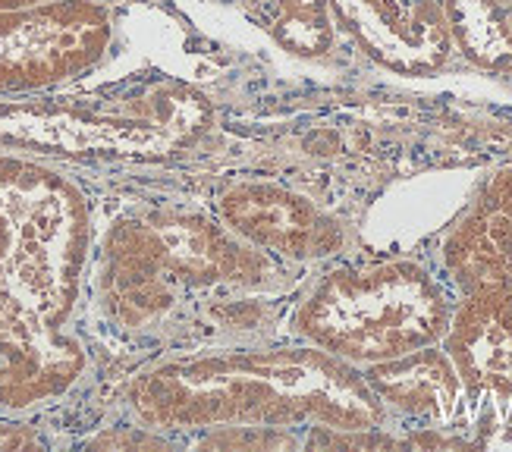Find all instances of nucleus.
Segmentation results:
<instances>
[{"label": "nucleus", "mask_w": 512, "mask_h": 452, "mask_svg": "<svg viewBox=\"0 0 512 452\" xmlns=\"http://www.w3.org/2000/svg\"><path fill=\"white\" fill-rule=\"evenodd\" d=\"M337 29L399 76H431L453 54L440 0H274L267 32L283 51L321 57Z\"/></svg>", "instance_id": "39448f33"}, {"label": "nucleus", "mask_w": 512, "mask_h": 452, "mask_svg": "<svg viewBox=\"0 0 512 452\" xmlns=\"http://www.w3.org/2000/svg\"><path fill=\"white\" fill-rule=\"evenodd\" d=\"M217 211L220 223L242 242L286 261L330 258L346 242L343 226L324 214L315 201L293 189L258 183V179L230 186L220 195Z\"/></svg>", "instance_id": "0eeeda50"}, {"label": "nucleus", "mask_w": 512, "mask_h": 452, "mask_svg": "<svg viewBox=\"0 0 512 452\" xmlns=\"http://www.w3.org/2000/svg\"><path fill=\"white\" fill-rule=\"evenodd\" d=\"M38 446V440L19 424H0V449H26Z\"/></svg>", "instance_id": "4468645a"}, {"label": "nucleus", "mask_w": 512, "mask_h": 452, "mask_svg": "<svg viewBox=\"0 0 512 452\" xmlns=\"http://www.w3.org/2000/svg\"><path fill=\"white\" fill-rule=\"evenodd\" d=\"M443 267L462 296L512 283V167L487 179L478 201L443 242Z\"/></svg>", "instance_id": "9d476101"}, {"label": "nucleus", "mask_w": 512, "mask_h": 452, "mask_svg": "<svg viewBox=\"0 0 512 452\" xmlns=\"http://www.w3.org/2000/svg\"><path fill=\"white\" fill-rule=\"evenodd\" d=\"M362 374L387 409L409 418L450 421L465 393L453 358L447 349H437V343L390 361H374Z\"/></svg>", "instance_id": "9b49d317"}, {"label": "nucleus", "mask_w": 512, "mask_h": 452, "mask_svg": "<svg viewBox=\"0 0 512 452\" xmlns=\"http://www.w3.org/2000/svg\"><path fill=\"white\" fill-rule=\"evenodd\" d=\"M129 405L148 431L164 434L233 424L381 431L387 421L365 374L318 346L164 361L129 383Z\"/></svg>", "instance_id": "f03ea898"}, {"label": "nucleus", "mask_w": 512, "mask_h": 452, "mask_svg": "<svg viewBox=\"0 0 512 452\" xmlns=\"http://www.w3.org/2000/svg\"><path fill=\"white\" fill-rule=\"evenodd\" d=\"M453 305L418 261L337 267L296 308V333L355 368L409 355L443 339Z\"/></svg>", "instance_id": "20e7f679"}, {"label": "nucleus", "mask_w": 512, "mask_h": 452, "mask_svg": "<svg viewBox=\"0 0 512 452\" xmlns=\"http://www.w3.org/2000/svg\"><path fill=\"white\" fill-rule=\"evenodd\" d=\"M443 349L453 358L465 396H512V283L469 292L453 311L443 333Z\"/></svg>", "instance_id": "1a4fd4ad"}, {"label": "nucleus", "mask_w": 512, "mask_h": 452, "mask_svg": "<svg viewBox=\"0 0 512 452\" xmlns=\"http://www.w3.org/2000/svg\"><path fill=\"white\" fill-rule=\"evenodd\" d=\"M286 427H255V424H233V427H214V434L202 440L211 449H283L296 446V440L283 434Z\"/></svg>", "instance_id": "ddd939ff"}, {"label": "nucleus", "mask_w": 512, "mask_h": 452, "mask_svg": "<svg viewBox=\"0 0 512 452\" xmlns=\"http://www.w3.org/2000/svg\"><path fill=\"white\" fill-rule=\"evenodd\" d=\"M92 245L88 201L57 170L0 154V405L63 396L85 368L66 330Z\"/></svg>", "instance_id": "f257e3e1"}, {"label": "nucleus", "mask_w": 512, "mask_h": 452, "mask_svg": "<svg viewBox=\"0 0 512 452\" xmlns=\"http://www.w3.org/2000/svg\"><path fill=\"white\" fill-rule=\"evenodd\" d=\"M274 261L202 214H145L117 223L104 242L107 302L126 327L173 305L176 289L264 286Z\"/></svg>", "instance_id": "7ed1b4c3"}, {"label": "nucleus", "mask_w": 512, "mask_h": 452, "mask_svg": "<svg viewBox=\"0 0 512 452\" xmlns=\"http://www.w3.org/2000/svg\"><path fill=\"white\" fill-rule=\"evenodd\" d=\"M44 0H0V10H19V7H35Z\"/></svg>", "instance_id": "2eb2a0df"}, {"label": "nucleus", "mask_w": 512, "mask_h": 452, "mask_svg": "<svg viewBox=\"0 0 512 452\" xmlns=\"http://www.w3.org/2000/svg\"><path fill=\"white\" fill-rule=\"evenodd\" d=\"M500 4H503V7H506L509 13H512V0H500Z\"/></svg>", "instance_id": "dca6fc26"}, {"label": "nucleus", "mask_w": 512, "mask_h": 452, "mask_svg": "<svg viewBox=\"0 0 512 452\" xmlns=\"http://www.w3.org/2000/svg\"><path fill=\"white\" fill-rule=\"evenodd\" d=\"M114 16L101 0H44L0 10V92H44L107 57Z\"/></svg>", "instance_id": "423d86ee"}, {"label": "nucleus", "mask_w": 512, "mask_h": 452, "mask_svg": "<svg viewBox=\"0 0 512 452\" xmlns=\"http://www.w3.org/2000/svg\"><path fill=\"white\" fill-rule=\"evenodd\" d=\"M443 19L462 51L481 70H512V19L500 0H440Z\"/></svg>", "instance_id": "f8f14e48"}, {"label": "nucleus", "mask_w": 512, "mask_h": 452, "mask_svg": "<svg viewBox=\"0 0 512 452\" xmlns=\"http://www.w3.org/2000/svg\"><path fill=\"white\" fill-rule=\"evenodd\" d=\"M176 139L142 117H104L73 107L0 104V148L60 154H161Z\"/></svg>", "instance_id": "6e6552de"}]
</instances>
